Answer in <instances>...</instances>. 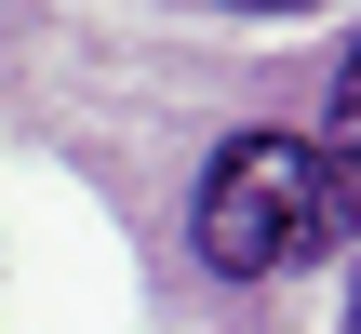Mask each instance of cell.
<instances>
[{"label":"cell","instance_id":"6da1fadb","mask_svg":"<svg viewBox=\"0 0 361 334\" xmlns=\"http://www.w3.org/2000/svg\"><path fill=\"white\" fill-rule=\"evenodd\" d=\"M361 228V187L348 161L322 147V134H295V120H241L214 161H201V187H188V254L214 268V281H281V268H322V254H348Z\"/></svg>","mask_w":361,"mask_h":334},{"label":"cell","instance_id":"7a4b0ae2","mask_svg":"<svg viewBox=\"0 0 361 334\" xmlns=\"http://www.w3.org/2000/svg\"><path fill=\"white\" fill-rule=\"evenodd\" d=\"M322 147L348 161V187H361V40L335 54V107H322Z\"/></svg>","mask_w":361,"mask_h":334},{"label":"cell","instance_id":"3957f363","mask_svg":"<svg viewBox=\"0 0 361 334\" xmlns=\"http://www.w3.org/2000/svg\"><path fill=\"white\" fill-rule=\"evenodd\" d=\"M214 13H322V0H214Z\"/></svg>","mask_w":361,"mask_h":334},{"label":"cell","instance_id":"277c9868","mask_svg":"<svg viewBox=\"0 0 361 334\" xmlns=\"http://www.w3.org/2000/svg\"><path fill=\"white\" fill-rule=\"evenodd\" d=\"M348 334H361V281H348Z\"/></svg>","mask_w":361,"mask_h":334}]
</instances>
